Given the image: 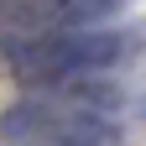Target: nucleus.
<instances>
[{
	"label": "nucleus",
	"mask_w": 146,
	"mask_h": 146,
	"mask_svg": "<svg viewBox=\"0 0 146 146\" xmlns=\"http://www.w3.org/2000/svg\"><path fill=\"white\" fill-rule=\"evenodd\" d=\"M120 94L104 84H58L36 89L21 104H11L0 115V136L11 146H63V141H89L120 131Z\"/></svg>",
	"instance_id": "f257e3e1"
},
{
	"label": "nucleus",
	"mask_w": 146,
	"mask_h": 146,
	"mask_svg": "<svg viewBox=\"0 0 146 146\" xmlns=\"http://www.w3.org/2000/svg\"><path fill=\"white\" fill-rule=\"evenodd\" d=\"M125 52H131L125 31L94 26V31H63V36H21L5 47V68L26 89H58V84H89L110 73Z\"/></svg>",
	"instance_id": "f03ea898"
},
{
	"label": "nucleus",
	"mask_w": 146,
	"mask_h": 146,
	"mask_svg": "<svg viewBox=\"0 0 146 146\" xmlns=\"http://www.w3.org/2000/svg\"><path fill=\"white\" fill-rule=\"evenodd\" d=\"M125 0H0V26L21 36H63V31H94L120 16Z\"/></svg>",
	"instance_id": "7ed1b4c3"
}]
</instances>
